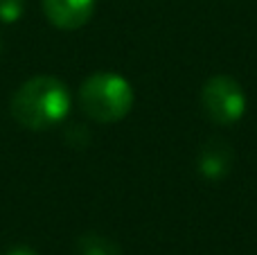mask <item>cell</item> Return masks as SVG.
Segmentation results:
<instances>
[{
	"mask_svg": "<svg viewBox=\"0 0 257 255\" xmlns=\"http://www.w3.org/2000/svg\"><path fill=\"white\" fill-rule=\"evenodd\" d=\"M43 12L59 30H79L93 16L95 0H43Z\"/></svg>",
	"mask_w": 257,
	"mask_h": 255,
	"instance_id": "cell-4",
	"label": "cell"
},
{
	"mask_svg": "<svg viewBox=\"0 0 257 255\" xmlns=\"http://www.w3.org/2000/svg\"><path fill=\"white\" fill-rule=\"evenodd\" d=\"M79 104L90 120L111 124L131 111L133 88L124 77L115 72H95L81 84Z\"/></svg>",
	"mask_w": 257,
	"mask_h": 255,
	"instance_id": "cell-2",
	"label": "cell"
},
{
	"mask_svg": "<svg viewBox=\"0 0 257 255\" xmlns=\"http://www.w3.org/2000/svg\"><path fill=\"white\" fill-rule=\"evenodd\" d=\"M203 108L217 124H232L246 111L241 86L226 75H214L203 86Z\"/></svg>",
	"mask_w": 257,
	"mask_h": 255,
	"instance_id": "cell-3",
	"label": "cell"
},
{
	"mask_svg": "<svg viewBox=\"0 0 257 255\" xmlns=\"http://www.w3.org/2000/svg\"><path fill=\"white\" fill-rule=\"evenodd\" d=\"M0 54H3V41H0Z\"/></svg>",
	"mask_w": 257,
	"mask_h": 255,
	"instance_id": "cell-9",
	"label": "cell"
},
{
	"mask_svg": "<svg viewBox=\"0 0 257 255\" xmlns=\"http://www.w3.org/2000/svg\"><path fill=\"white\" fill-rule=\"evenodd\" d=\"M230 165H232V154L228 149V145L221 143V140L208 143L199 156V172L210 181H217L221 176H226Z\"/></svg>",
	"mask_w": 257,
	"mask_h": 255,
	"instance_id": "cell-5",
	"label": "cell"
},
{
	"mask_svg": "<svg viewBox=\"0 0 257 255\" xmlns=\"http://www.w3.org/2000/svg\"><path fill=\"white\" fill-rule=\"evenodd\" d=\"M7 255H36L32 248H25V246H18V248H12Z\"/></svg>",
	"mask_w": 257,
	"mask_h": 255,
	"instance_id": "cell-8",
	"label": "cell"
},
{
	"mask_svg": "<svg viewBox=\"0 0 257 255\" xmlns=\"http://www.w3.org/2000/svg\"><path fill=\"white\" fill-rule=\"evenodd\" d=\"M77 248H79V255H120V248L111 239L95 233L84 235L77 244Z\"/></svg>",
	"mask_w": 257,
	"mask_h": 255,
	"instance_id": "cell-6",
	"label": "cell"
},
{
	"mask_svg": "<svg viewBox=\"0 0 257 255\" xmlns=\"http://www.w3.org/2000/svg\"><path fill=\"white\" fill-rule=\"evenodd\" d=\"M23 12H25V3L23 0H0V21L7 23V25L21 21Z\"/></svg>",
	"mask_w": 257,
	"mask_h": 255,
	"instance_id": "cell-7",
	"label": "cell"
},
{
	"mask_svg": "<svg viewBox=\"0 0 257 255\" xmlns=\"http://www.w3.org/2000/svg\"><path fill=\"white\" fill-rule=\"evenodd\" d=\"M70 111V93L57 77L39 75L27 79L12 97V115L21 126L45 131L61 124Z\"/></svg>",
	"mask_w": 257,
	"mask_h": 255,
	"instance_id": "cell-1",
	"label": "cell"
}]
</instances>
